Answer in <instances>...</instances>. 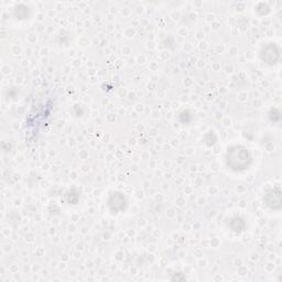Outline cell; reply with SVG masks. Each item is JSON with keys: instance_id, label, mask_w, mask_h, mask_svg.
Instances as JSON below:
<instances>
[{"instance_id": "cell-1", "label": "cell", "mask_w": 282, "mask_h": 282, "mask_svg": "<svg viewBox=\"0 0 282 282\" xmlns=\"http://www.w3.org/2000/svg\"><path fill=\"white\" fill-rule=\"evenodd\" d=\"M226 166L234 172L246 171L253 163V155L249 150L240 145L231 146L225 154Z\"/></svg>"}, {"instance_id": "cell-2", "label": "cell", "mask_w": 282, "mask_h": 282, "mask_svg": "<svg viewBox=\"0 0 282 282\" xmlns=\"http://www.w3.org/2000/svg\"><path fill=\"white\" fill-rule=\"evenodd\" d=\"M260 58L265 63L269 65H274L277 64L279 58H280V51L279 48L275 44H268L266 47L262 49L260 53Z\"/></svg>"}, {"instance_id": "cell-3", "label": "cell", "mask_w": 282, "mask_h": 282, "mask_svg": "<svg viewBox=\"0 0 282 282\" xmlns=\"http://www.w3.org/2000/svg\"><path fill=\"white\" fill-rule=\"evenodd\" d=\"M126 205H127V201L122 193L115 192V193L110 194L109 199H108V207L111 213L118 214V213L124 211Z\"/></svg>"}, {"instance_id": "cell-4", "label": "cell", "mask_w": 282, "mask_h": 282, "mask_svg": "<svg viewBox=\"0 0 282 282\" xmlns=\"http://www.w3.org/2000/svg\"><path fill=\"white\" fill-rule=\"evenodd\" d=\"M264 201L268 207H270L271 209H275V211H279L282 206L280 189L275 187V189L269 190V191L265 195Z\"/></svg>"}, {"instance_id": "cell-5", "label": "cell", "mask_w": 282, "mask_h": 282, "mask_svg": "<svg viewBox=\"0 0 282 282\" xmlns=\"http://www.w3.org/2000/svg\"><path fill=\"white\" fill-rule=\"evenodd\" d=\"M229 226H231L232 231L240 234L246 229V222L242 217H239V216H236V217L232 218L231 222H229Z\"/></svg>"}]
</instances>
